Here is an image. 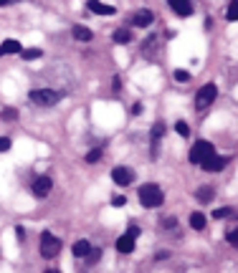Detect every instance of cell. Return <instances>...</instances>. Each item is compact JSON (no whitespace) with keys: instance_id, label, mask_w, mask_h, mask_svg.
<instances>
[{"instance_id":"1","label":"cell","mask_w":238,"mask_h":273,"mask_svg":"<svg viewBox=\"0 0 238 273\" xmlns=\"http://www.w3.org/2000/svg\"><path fill=\"white\" fill-rule=\"evenodd\" d=\"M162 200H165V195H162V190L157 185H152V182H150V185H142L140 187V203L144 207H160Z\"/></svg>"},{"instance_id":"2","label":"cell","mask_w":238,"mask_h":273,"mask_svg":"<svg viewBox=\"0 0 238 273\" xmlns=\"http://www.w3.org/2000/svg\"><path fill=\"white\" fill-rule=\"evenodd\" d=\"M61 253V238H56L51 230L41 233V255L43 258H56Z\"/></svg>"},{"instance_id":"3","label":"cell","mask_w":238,"mask_h":273,"mask_svg":"<svg viewBox=\"0 0 238 273\" xmlns=\"http://www.w3.org/2000/svg\"><path fill=\"white\" fill-rule=\"evenodd\" d=\"M31 101L33 104H38V106H53V104H58L61 101V91H53V89H33L31 94Z\"/></svg>"},{"instance_id":"4","label":"cell","mask_w":238,"mask_h":273,"mask_svg":"<svg viewBox=\"0 0 238 273\" xmlns=\"http://www.w3.org/2000/svg\"><path fill=\"white\" fill-rule=\"evenodd\" d=\"M215 96H218V86H215V84H205V86L198 91V96H195V106L203 112V109H208V106L215 101Z\"/></svg>"},{"instance_id":"5","label":"cell","mask_w":238,"mask_h":273,"mask_svg":"<svg viewBox=\"0 0 238 273\" xmlns=\"http://www.w3.org/2000/svg\"><path fill=\"white\" fill-rule=\"evenodd\" d=\"M213 144L211 142H205V139H198L195 144H192V149H190V162L192 164H200V159H205L208 155H213Z\"/></svg>"},{"instance_id":"6","label":"cell","mask_w":238,"mask_h":273,"mask_svg":"<svg viewBox=\"0 0 238 273\" xmlns=\"http://www.w3.org/2000/svg\"><path fill=\"white\" fill-rule=\"evenodd\" d=\"M226 164H228V157H220V155H215V152H213V155H208L205 159H200V167L205 172H218Z\"/></svg>"},{"instance_id":"7","label":"cell","mask_w":238,"mask_h":273,"mask_svg":"<svg viewBox=\"0 0 238 273\" xmlns=\"http://www.w3.org/2000/svg\"><path fill=\"white\" fill-rule=\"evenodd\" d=\"M112 180L117 182V185H129V182L132 180H135V172H132L129 170V167H114V170H112Z\"/></svg>"},{"instance_id":"8","label":"cell","mask_w":238,"mask_h":273,"mask_svg":"<svg viewBox=\"0 0 238 273\" xmlns=\"http://www.w3.org/2000/svg\"><path fill=\"white\" fill-rule=\"evenodd\" d=\"M51 187H53V182H51V177H38L36 182H33V195L36 197H46L48 192H51Z\"/></svg>"},{"instance_id":"9","label":"cell","mask_w":238,"mask_h":273,"mask_svg":"<svg viewBox=\"0 0 238 273\" xmlns=\"http://www.w3.org/2000/svg\"><path fill=\"white\" fill-rule=\"evenodd\" d=\"M86 8L92 10V13H96V15H114L117 13L114 5H107V3H101V0H89Z\"/></svg>"},{"instance_id":"10","label":"cell","mask_w":238,"mask_h":273,"mask_svg":"<svg viewBox=\"0 0 238 273\" xmlns=\"http://www.w3.org/2000/svg\"><path fill=\"white\" fill-rule=\"evenodd\" d=\"M167 3H170V8H172L177 15H185V18H188V15H192L190 0H167Z\"/></svg>"},{"instance_id":"11","label":"cell","mask_w":238,"mask_h":273,"mask_svg":"<svg viewBox=\"0 0 238 273\" xmlns=\"http://www.w3.org/2000/svg\"><path fill=\"white\" fill-rule=\"evenodd\" d=\"M117 250H119V253H132V250H135V235L124 233L122 238L117 240Z\"/></svg>"},{"instance_id":"12","label":"cell","mask_w":238,"mask_h":273,"mask_svg":"<svg viewBox=\"0 0 238 273\" xmlns=\"http://www.w3.org/2000/svg\"><path fill=\"white\" fill-rule=\"evenodd\" d=\"M23 48H21V43L18 41H13V38H8V41H3L0 43V56H5V53H21Z\"/></svg>"},{"instance_id":"13","label":"cell","mask_w":238,"mask_h":273,"mask_svg":"<svg viewBox=\"0 0 238 273\" xmlns=\"http://www.w3.org/2000/svg\"><path fill=\"white\" fill-rule=\"evenodd\" d=\"M71 250H73V255H76V258H86L89 250H92V246H89V240H76Z\"/></svg>"},{"instance_id":"14","label":"cell","mask_w":238,"mask_h":273,"mask_svg":"<svg viewBox=\"0 0 238 273\" xmlns=\"http://www.w3.org/2000/svg\"><path fill=\"white\" fill-rule=\"evenodd\" d=\"M71 33H73V38H76V41H92V38H94V36H92V30L84 28V25H73Z\"/></svg>"},{"instance_id":"15","label":"cell","mask_w":238,"mask_h":273,"mask_svg":"<svg viewBox=\"0 0 238 273\" xmlns=\"http://www.w3.org/2000/svg\"><path fill=\"white\" fill-rule=\"evenodd\" d=\"M150 23H152V13H150V10H140V13L135 15V25L144 28V25H150Z\"/></svg>"},{"instance_id":"16","label":"cell","mask_w":238,"mask_h":273,"mask_svg":"<svg viewBox=\"0 0 238 273\" xmlns=\"http://www.w3.org/2000/svg\"><path fill=\"white\" fill-rule=\"evenodd\" d=\"M213 187H208V185H203V187H198V192H195V197H198V200L200 203H211L213 200Z\"/></svg>"},{"instance_id":"17","label":"cell","mask_w":238,"mask_h":273,"mask_svg":"<svg viewBox=\"0 0 238 273\" xmlns=\"http://www.w3.org/2000/svg\"><path fill=\"white\" fill-rule=\"evenodd\" d=\"M205 215H203V212H192V215H190V225L192 228H195V230H203V228H205Z\"/></svg>"},{"instance_id":"18","label":"cell","mask_w":238,"mask_h":273,"mask_svg":"<svg viewBox=\"0 0 238 273\" xmlns=\"http://www.w3.org/2000/svg\"><path fill=\"white\" fill-rule=\"evenodd\" d=\"M114 41H117V43H129V41H132V33H129L127 28H117V30H114Z\"/></svg>"},{"instance_id":"19","label":"cell","mask_w":238,"mask_h":273,"mask_svg":"<svg viewBox=\"0 0 238 273\" xmlns=\"http://www.w3.org/2000/svg\"><path fill=\"white\" fill-rule=\"evenodd\" d=\"M21 56H23L25 61H36V58H41V56H43V51H41V48H23V51H21Z\"/></svg>"},{"instance_id":"20","label":"cell","mask_w":238,"mask_h":273,"mask_svg":"<svg viewBox=\"0 0 238 273\" xmlns=\"http://www.w3.org/2000/svg\"><path fill=\"white\" fill-rule=\"evenodd\" d=\"M213 218H218V220H223V218H236V210L233 207H220V210L213 212Z\"/></svg>"},{"instance_id":"21","label":"cell","mask_w":238,"mask_h":273,"mask_svg":"<svg viewBox=\"0 0 238 273\" xmlns=\"http://www.w3.org/2000/svg\"><path fill=\"white\" fill-rule=\"evenodd\" d=\"M226 18L228 21H238V0H231V5L226 10Z\"/></svg>"},{"instance_id":"22","label":"cell","mask_w":238,"mask_h":273,"mask_svg":"<svg viewBox=\"0 0 238 273\" xmlns=\"http://www.w3.org/2000/svg\"><path fill=\"white\" fill-rule=\"evenodd\" d=\"M101 152H104L101 147H94V149L86 155V162H89V164H92V162H99V159H101Z\"/></svg>"},{"instance_id":"23","label":"cell","mask_w":238,"mask_h":273,"mask_svg":"<svg viewBox=\"0 0 238 273\" xmlns=\"http://www.w3.org/2000/svg\"><path fill=\"white\" fill-rule=\"evenodd\" d=\"M99 258H101V248H92V250H89V255H86V261L94 266V263L99 261Z\"/></svg>"},{"instance_id":"24","label":"cell","mask_w":238,"mask_h":273,"mask_svg":"<svg viewBox=\"0 0 238 273\" xmlns=\"http://www.w3.org/2000/svg\"><path fill=\"white\" fill-rule=\"evenodd\" d=\"M162 134H165V127H162V124H155V127H152V144H157V139H160Z\"/></svg>"},{"instance_id":"25","label":"cell","mask_w":238,"mask_h":273,"mask_svg":"<svg viewBox=\"0 0 238 273\" xmlns=\"http://www.w3.org/2000/svg\"><path fill=\"white\" fill-rule=\"evenodd\" d=\"M175 132L180 134V136H188V134H190V127L185 124V121H177V124H175Z\"/></svg>"},{"instance_id":"26","label":"cell","mask_w":238,"mask_h":273,"mask_svg":"<svg viewBox=\"0 0 238 273\" xmlns=\"http://www.w3.org/2000/svg\"><path fill=\"white\" fill-rule=\"evenodd\" d=\"M226 238H228V243H231L233 248H238V228H233V230H228V235H226Z\"/></svg>"},{"instance_id":"27","label":"cell","mask_w":238,"mask_h":273,"mask_svg":"<svg viewBox=\"0 0 238 273\" xmlns=\"http://www.w3.org/2000/svg\"><path fill=\"white\" fill-rule=\"evenodd\" d=\"M0 116H3L5 121H16V119H18V112H16V109H5Z\"/></svg>"},{"instance_id":"28","label":"cell","mask_w":238,"mask_h":273,"mask_svg":"<svg viewBox=\"0 0 238 273\" xmlns=\"http://www.w3.org/2000/svg\"><path fill=\"white\" fill-rule=\"evenodd\" d=\"M112 205H114V207L127 205V197H124V195H114V197H112Z\"/></svg>"},{"instance_id":"29","label":"cell","mask_w":238,"mask_h":273,"mask_svg":"<svg viewBox=\"0 0 238 273\" xmlns=\"http://www.w3.org/2000/svg\"><path fill=\"white\" fill-rule=\"evenodd\" d=\"M8 149H10V139H8V136H0V155L8 152Z\"/></svg>"},{"instance_id":"30","label":"cell","mask_w":238,"mask_h":273,"mask_svg":"<svg viewBox=\"0 0 238 273\" xmlns=\"http://www.w3.org/2000/svg\"><path fill=\"white\" fill-rule=\"evenodd\" d=\"M175 79H177V81H188L190 73H188V71H175Z\"/></svg>"},{"instance_id":"31","label":"cell","mask_w":238,"mask_h":273,"mask_svg":"<svg viewBox=\"0 0 238 273\" xmlns=\"http://www.w3.org/2000/svg\"><path fill=\"white\" fill-rule=\"evenodd\" d=\"M127 233H129V235H135V238H137V235H140V228H137V225H129V230H127Z\"/></svg>"},{"instance_id":"32","label":"cell","mask_w":238,"mask_h":273,"mask_svg":"<svg viewBox=\"0 0 238 273\" xmlns=\"http://www.w3.org/2000/svg\"><path fill=\"white\" fill-rule=\"evenodd\" d=\"M16 235H18V240H23V238H25V230H23V228H21V225L16 228Z\"/></svg>"},{"instance_id":"33","label":"cell","mask_w":238,"mask_h":273,"mask_svg":"<svg viewBox=\"0 0 238 273\" xmlns=\"http://www.w3.org/2000/svg\"><path fill=\"white\" fill-rule=\"evenodd\" d=\"M8 3H13V0H0V5H8Z\"/></svg>"}]
</instances>
